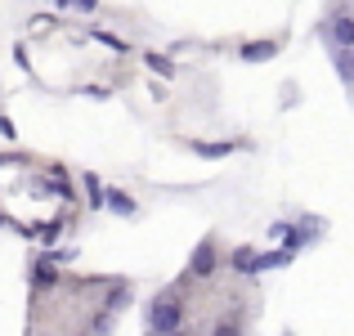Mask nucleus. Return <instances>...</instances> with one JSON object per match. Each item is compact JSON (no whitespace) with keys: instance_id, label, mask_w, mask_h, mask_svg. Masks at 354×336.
Segmentation results:
<instances>
[{"instance_id":"f03ea898","label":"nucleus","mask_w":354,"mask_h":336,"mask_svg":"<svg viewBox=\"0 0 354 336\" xmlns=\"http://www.w3.org/2000/svg\"><path fill=\"white\" fill-rule=\"evenodd\" d=\"M193 274H198V278L216 274V247H211V242H202V247L193 251Z\"/></svg>"},{"instance_id":"423d86ee","label":"nucleus","mask_w":354,"mask_h":336,"mask_svg":"<svg viewBox=\"0 0 354 336\" xmlns=\"http://www.w3.org/2000/svg\"><path fill=\"white\" fill-rule=\"evenodd\" d=\"M337 72H341V81L354 86V45H341L337 50Z\"/></svg>"},{"instance_id":"39448f33","label":"nucleus","mask_w":354,"mask_h":336,"mask_svg":"<svg viewBox=\"0 0 354 336\" xmlns=\"http://www.w3.org/2000/svg\"><path fill=\"white\" fill-rule=\"evenodd\" d=\"M274 50H278L274 41H256V45H242V59H251V63H265V59H274Z\"/></svg>"},{"instance_id":"1a4fd4ad","label":"nucleus","mask_w":354,"mask_h":336,"mask_svg":"<svg viewBox=\"0 0 354 336\" xmlns=\"http://www.w3.org/2000/svg\"><path fill=\"white\" fill-rule=\"evenodd\" d=\"M251 256H256V251H251V247H242V251H238V256H234V269H242V274H247V265H251Z\"/></svg>"},{"instance_id":"f257e3e1","label":"nucleus","mask_w":354,"mask_h":336,"mask_svg":"<svg viewBox=\"0 0 354 336\" xmlns=\"http://www.w3.org/2000/svg\"><path fill=\"white\" fill-rule=\"evenodd\" d=\"M180 323H184V310H180V301H171V296L153 301V310H148V328H153V332H175Z\"/></svg>"},{"instance_id":"7ed1b4c3","label":"nucleus","mask_w":354,"mask_h":336,"mask_svg":"<svg viewBox=\"0 0 354 336\" xmlns=\"http://www.w3.org/2000/svg\"><path fill=\"white\" fill-rule=\"evenodd\" d=\"M104 202H108V211H117V216H135V202H130L121 189H104Z\"/></svg>"},{"instance_id":"9b49d317","label":"nucleus","mask_w":354,"mask_h":336,"mask_svg":"<svg viewBox=\"0 0 354 336\" xmlns=\"http://www.w3.org/2000/svg\"><path fill=\"white\" fill-rule=\"evenodd\" d=\"M95 36H99V41H104V45H108V50H126V45H121V41H117V36H108V32H95Z\"/></svg>"},{"instance_id":"6e6552de","label":"nucleus","mask_w":354,"mask_h":336,"mask_svg":"<svg viewBox=\"0 0 354 336\" xmlns=\"http://www.w3.org/2000/svg\"><path fill=\"white\" fill-rule=\"evenodd\" d=\"M144 63H148V68H153V72H157V77H175V68H171V63H166V59H162V54H153V50H148V54H144Z\"/></svg>"},{"instance_id":"f8f14e48","label":"nucleus","mask_w":354,"mask_h":336,"mask_svg":"<svg viewBox=\"0 0 354 336\" xmlns=\"http://www.w3.org/2000/svg\"><path fill=\"white\" fill-rule=\"evenodd\" d=\"M0 135H9V139H14V126H9L5 117H0Z\"/></svg>"},{"instance_id":"20e7f679","label":"nucleus","mask_w":354,"mask_h":336,"mask_svg":"<svg viewBox=\"0 0 354 336\" xmlns=\"http://www.w3.org/2000/svg\"><path fill=\"white\" fill-rule=\"evenodd\" d=\"M328 32H332V41H337V45H354V18H346V14L332 18Z\"/></svg>"},{"instance_id":"9d476101","label":"nucleus","mask_w":354,"mask_h":336,"mask_svg":"<svg viewBox=\"0 0 354 336\" xmlns=\"http://www.w3.org/2000/svg\"><path fill=\"white\" fill-rule=\"evenodd\" d=\"M63 9H99V0H59Z\"/></svg>"},{"instance_id":"0eeeda50","label":"nucleus","mask_w":354,"mask_h":336,"mask_svg":"<svg viewBox=\"0 0 354 336\" xmlns=\"http://www.w3.org/2000/svg\"><path fill=\"white\" fill-rule=\"evenodd\" d=\"M238 148V139H229V144H193V153H202V157H225V153H234Z\"/></svg>"}]
</instances>
